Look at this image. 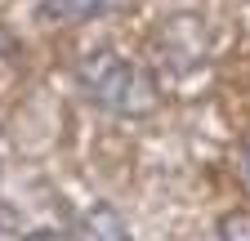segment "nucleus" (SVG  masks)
Segmentation results:
<instances>
[{"label":"nucleus","instance_id":"2","mask_svg":"<svg viewBox=\"0 0 250 241\" xmlns=\"http://www.w3.org/2000/svg\"><path fill=\"white\" fill-rule=\"evenodd\" d=\"M76 241H130V228H125L121 210H112L107 201H94L76 223Z\"/></svg>","mask_w":250,"mask_h":241},{"label":"nucleus","instance_id":"4","mask_svg":"<svg viewBox=\"0 0 250 241\" xmlns=\"http://www.w3.org/2000/svg\"><path fill=\"white\" fill-rule=\"evenodd\" d=\"M219 241H250V210H228L219 219Z\"/></svg>","mask_w":250,"mask_h":241},{"label":"nucleus","instance_id":"5","mask_svg":"<svg viewBox=\"0 0 250 241\" xmlns=\"http://www.w3.org/2000/svg\"><path fill=\"white\" fill-rule=\"evenodd\" d=\"M18 241H72V237L58 232V228H31V232H22Z\"/></svg>","mask_w":250,"mask_h":241},{"label":"nucleus","instance_id":"3","mask_svg":"<svg viewBox=\"0 0 250 241\" xmlns=\"http://www.w3.org/2000/svg\"><path fill=\"white\" fill-rule=\"evenodd\" d=\"M125 0H41V22H89L103 18L112 9H121Z\"/></svg>","mask_w":250,"mask_h":241},{"label":"nucleus","instance_id":"1","mask_svg":"<svg viewBox=\"0 0 250 241\" xmlns=\"http://www.w3.org/2000/svg\"><path fill=\"white\" fill-rule=\"evenodd\" d=\"M76 80H81V94L103 107L112 116H152L156 107H161V89H156V80L130 63V58H121L116 49H89L81 63H76Z\"/></svg>","mask_w":250,"mask_h":241},{"label":"nucleus","instance_id":"6","mask_svg":"<svg viewBox=\"0 0 250 241\" xmlns=\"http://www.w3.org/2000/svg\"><path fill=\"white\" fill-rule=\"evenodd\" d=\"M241 174H246V183H250V139H246V147H241Z\"/></svg>","mask_w":250,"mask_h":241}]
</instances>
